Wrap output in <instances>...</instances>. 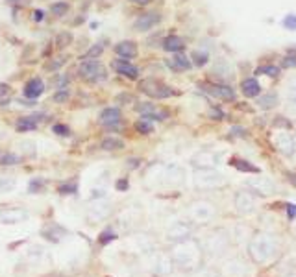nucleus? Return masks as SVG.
<instances>
[{"label": "nucleus", "mask_w": 296, "mask_h": 277, "mask_svg": "<svg viewBox=\"0 0 296 277\" xmlns=\"http://www.w3.org/2000/svg\"><path fill=\"white\" fill-rule=\"evenodd\" d=\"M170 259L174 262V266L183 270V272H195L197 268L204 264V247L198 242L197 238H187L183 242L172 244Z\"/></svg>", "instance_id": "obj_1"}, {"label": "nucleus", "mask_w": 296, "mask_h": 277, "mask_svg": "<svg viewBox=\"0 0 296 277\" xmlns=\"http://www.w3.org/2000/svg\"><path fill=\"white\" fill-rule=\"evenodd\" d=\"M248 257L254 264H266L272 261L278 251L276 238L268 233H254L248 240Z\"/></svg>", "instance_id": "obj_2"}, {"label": "nucleus", "mask_w": 296, "mask_h": 277, "mask_svg": "<svg viewBox=\"0 0 296 277\" xmlns=\"http://www.w3.org/2000/svg\"><path fill=\"white\" fill-rule=\"evenodd\" d=\"M202 247H204V253L211 255V257H224L228 251H230V246H231V235L228 233L226 229L217 228L213 231H209L204 238V242H200Z\"/></svg>", "instance_id": "obj_3"}, {"label": "nucleus", "mask_w": 296, "mask_h": 277, "mask_svg": "<svg viewBox=\"0 0 296 277\" xmlns=\"http://www.w3.org/2000/svg\"><path fill=\"white\" fill-rule=\"evenodd\" d=\"M187 215L193 224H209L217 216V207L209 200H195L189 205Z\"/></svg>", "instance_id": "obj_4"}, {"label": "nucleus", "mask_w": 296, "mask_h": 277, "mask_svg": "<svg viewBox=\"0 0 296 277\" xmlns=\"http://www.w3.org/2000/svg\"><path fill=\"white\" fill-rule=\"evenodd\" d=\"M193 181L198 190H213V188H220L226 185V178L215 169L197 170L193 176Z\"/></svg>", "instance_id": "obj_5"}, {"label": "nucleus", "mask_w": 296, "mask_h": 277, "mask_svg": "<svg viewBox=\"0 0 296 277\" xmlns=\"http://www.w3.org/2000/svg\"><path fill=\"white\" fill-rule=\"evenodd\" d=\"M156 174V183L159 185H167V187H178L185 181V172L180 169L178 165H159L154 167Z\"/></svg>", "instance_id": "obj_6"}, {"label": "nucleus", "mask_w": 296, "mask_h": 277, "mask_svg": "<svg viewBox=\"0 0 296 277\" xmlns=\"http://www.w3.org/2000/svg\"><path fill=\"white\" fill-rule=\"evenodd\" d=\"M139 89L143 91L145 94H148L150 98H156V100H165V98H170V96H176L178 91H174L172 87L165 85L163 81H159L156 78H147L143 79L139 83Z\"/></svg>", "instance_id": "obj_7"}, {"label": "nucleus", "mask_w": 296, "mask_h": 277, "mask_svg": "<svg viewBox=\"0 0 296 277\" xmlns=\"http://www.w3.org/2000/svg\"><path fill=\"white\" fill-rule=\"evenodd\" d=\"M80 76L89 83H99L108 78V70L99 60H83L80 65Z\"/></svg>", "instance_id": "obj_8"}, {"label": "nucleus", "mask_w": 296, "mask_h": 277, "mask_svg": "<svg viewBox=\"0 0 296 277\" xmlns=\"http://www.w3.org/2000/svg\"><path fill=\"white\" fill-rule=\"evenodd\" d=\"M233 205L241 216H250L257 211V196L250 190H237L233 196Z\"/></svg>", "instance_id": "obj_9"}, {"label": "nucleus", "mask_w": 296, "mask_h": 277, "mask_svg": "<svg viewBox=\"0 0 296 277\" xmlns=\"http://www.w3.org/2000/svg\"><path fill=\"white\" fill-rule=\"evenodd\" d=\"M245 187H247L252 194L263 196V198L276 192L274 181L270 178H266V176H261V174H256V178H248L247 181H245Z\"/></svg>", "instance_id": "obj_10"}, {"label": "nucleus", "mask_w": 296, "mask_h": 277, "mask_svg": "<svg viewBox=\"0 0 296 277\" xmlns=\"http://www.w3.org/2000/svg\"><path fill=\"white\" fill-rule=\"evenodd\" d=\"M193 231H195V226H193V222L189 220H178L174 222L170 228L167 229V233H165V238H167V242L170 244H178V242H183V240H187V238L193 237Z\"/></svg>", "instance_id": "obj_11"}, {"label": "nucleus", "mask_w": 296, "mask_h": 277, "mask_svg": "<svg viewBox=\"0 0 296 277\" xmlns=\"http://www.w3.org/2000/svg\"><path fill=\"white\" fill-rule=\"evenodd\" d=\"M272 142H274L278 152L281 155H285V157H293L296 154V138L291 133V129H280V131H276Z\"/></svg>", "instance_id": "obj_12"}, {"label": "nucleus", "mask_w": 296, "mask_h": 277, "mask_svg": "<svg viewBox=\"0 0 296 277\" xmlns=\"http://www.w3.org/2000/svg\"><path fill=\"white\" fill-rule=\"evenodd\" d=\"M218 163H220V155L213 150H200L191 157V165L197 170L217 169Z\"/></svg>", "instance_id": "obj_13"}, {"label": "nucleus", "mask_w": 296, "mask_h": 277, "mask_svg": "<svg viewBox=\"0 0 296 277\" xmlns=\"http://www.w3.org/2000/svg\"><path fill=\"white\" fill-rule=\"evenodd\" d=\"M202 89L206 91L207 94H211L213 98H218V100H226V102H235V89L228 83H202L200 85Z\"/></svg>", "instance_id": "obj_14"}, {"label": "nucleus", "mask_w": 296, "mask_h": 277, "mask_svg": "<svg viewBox=\"0 0 296 277\" xmlns=\"http://www.w3.org/2000/svg\"><path fill=\"white\" fill-rule=\"evenodd\" d=\"M161 22V15L158 11H148V13H143L139 15L135 22H133V30L135 31H148L152 30L154 26H158Z\"/></svg>", "instance_id": "obj_15"}, {"label": "nucleus", "mask_w": 296, "mask_h": 277, "mask_svg": "<svg viewBox=\"0 0 296 277\" xmlns=\"http://www.w3.org/2000/svg\"><path fill=\"white\" fill-rule=\"evenodd\" d=\"M28 218V213L20 207L0 209V224H19Z\"/></svg>", "instance_id": "obj_16"}, {"label": "nucleus", "mask_w": 296, "mask_h": 277, "mask_svg": "<svg viewBox=\"0 0 296 277\" xmlns=\"http://www.w3.org/2000/svg\"><path fill=\"white\" fill-rule=\"evenodd\" d=\"M165 63H167V67L172 70V72H185V70H189L191 67H193L191 58H187V56L181 54V52L172 54V58H168Z\"/></svg>", "instance_id": "obj_17"}, {"label": "nucleus", "mask_w": 296, "mask_h": 277, "mask_svg": "<svg viewBox=\"0 0 296 277\" xmlns=\"http://www.w3.org/2000/svg\"><path fill=\"white\" fill-rule=\"evenodd\" d=\"M100 124L106 126V128H117L122 120V113L118 108H106L102 113H100Z\"/></svg>", "instance_id": "obj_18"}, {"label": "nucleus", "mask_w": 296, "mask_h": 277, "mask_svg": "<svg viewBox=\"0 0 296 277\" xmlns=\"http://www.w3.org/2000/svg\"><path fill=\"white\" fill-rule=\"evenodd\" d=\"M113 69L117 70V74L120 76H124V78L128 79H137L139 78V69L135 65H132L130 60H122V58H118V60L113 61Z\"/></svg>", "instance_id": "obj_19"}, {"label": "nucleus", "mask_w": 296, "mask_h": 277, "mask_svg": "<svg viewBox=\"0 0 296 277\" xmlns=\"http://www.w3.org/2000/svg\"><path fill=\"white\" fill-rule=\"evenodd\" d=\"M224 274L230 277H245L248 274V268L239 257H233L224 262Z\"/></svg>", "instance_id": "obj_20"}, {"label": "nucleus", "mask_w": 296, "mask_h": 277, "mask_svg": "<svg viewBox=\"0 0 296 277\" xmlns=\"http://www.w3.org/2000/svg\"><path fill=\"white\" fill-rule=\"evenodd\" d=\"M115 54H117L118 58H122V60H132V58H135L139 54L137 43H133V41H120V43L115 45Z\"/></svg>", "instance_id": "obj_21"}, {"label": "nucleus", "mask_w": 296, "mask_h": 277, "mask_svg": "<svg viewBox=\"0 0 296 277\" xmlns=\"http://www.w3.org/2000/svg\"><path fill=\"white\" fill-rule=\"evenodd\" d=\"M256 106L263 111H270V109L280 106V96H278V92H272V91L265 92V94H259L256 100Z\"/></svg>", "instance_id": "obj_22"}, {"label": "nucleus", "mask_w": 296, "mask_h": 277, "mask_svg": "<svg viewBox=\"0 0 296 277\" xmlns=\"http://www.w3.org/2000/svg\"><path fill=\"white\" fill-rule=\"evenodd\" d=\"M43 92H45V83H43V79L41 78H32L28 83L24 85V96L30 100L39 98Z\"/></svg>", "instance_id": "obj_23"}, {"label": "nucleus", "mask_w": 296, "mask_h": 277, "mask_svg": "<svg viewBox=\"0 0 296 277\" xmlns=\"http://www.w3.org/2000/svg\"><path fill=\"white\" fill-rule=\"evenodd\" d=\"M241 92L247 98H257L261 94V85L256 78H245L241 81Z\"/></svg>", "instance_id": "obj_24"}, {"label": "nucleus", "mask_w": 296, "mask_h": 277, "mask_svg": "<svg viewBox=\"0 0 296 277\" xmlns=\"http://www.w3.org/2000/svg\"><path fill=\"white\" fill-rule=\"evenodd\" d=\"M161 46H163V50L170 52V54H178V52H183L185 41L181 39L180 35H167L161 43Z\"/></svg>", "instance_id": "obj_25"}, {"label": "nucleus", "mask_w": 296, "mask_h": 277, "mask_svg": "<svg viewBox=\"0 0 296 277\" xmlns=\"http://www.w3.org/2000/svg\"><path fill=\"white\" fill-rule=\"evenodd\" d=\"M172 270H174V262L170 255H161L154 264V274H158V276H168Z\"/></svg>", "instance_id": "obj_26"}, {"label": "nucleus", "mask_w": 296, "mask_h": 277, "mask_svg": "<svg viewBox=\"0 0 296 277\" xmlns=\"http://www.w3.org/2000/svg\"><path fill=\"white\" fill-rule=\"evenodd\" d=\"M230 165H231V167H235L239 172H247V174H261V170L257 169L256 165H252L250 161H245V159L231 157V159H230Z\"/></svg>", "instance_id": "obj_27"}, {"label": "nucleus", "mask_w": 296, "mask_h": 277, "mask_svg": "<svg viewBox=\"0 0 296 277\" xmlns=\"http://www.w3.org/2000/svg\"><path fill=\"white\" fill-rule=\"evenodd\" d=\"M41 120V115H32V117H22L17 120V131H32L37 128V122Z\"/></svg>", "instance_id": "obj_28"}, {"label": "nucleus", "mask_w": 296, "mask_h": 277, "mask_svg": "<svg viewBox=\"0 0 296 277\" xmlns=\"http://www.w3.org/2000/svg\"><path fill=\"white\" fill-rule=\"evenodd\" d=\"M109 213H111V207H109L108 203H104V201H97L95 207H91L89 216H91V220H104V218L109 216Z\"/></svg>", "instance_id": "obj_29"}, {"label": "nucleus", "mask_w": 296, "mask_h": 277, "mask_svg": "<svg viewBox=\"0 0 296 277\" xmlns=\"http://www.w3.org/2000/svg\"><path fill=\"white\" fill-rule=\"evenodd\" d=\"M280 72H281V67H276V65H272V63L259 65L256 69L257 76H268V78H280Z\"/></svg>", "instance_id": "obj_30"}, {"label": "nucleus", "mask_w": 296, "mask_h": 277, "mask_svg": "<svg viewBox=\"0 0 296 277\" xmlns=\"http://www.w3.org/2000/svg\"><path fill=\"white\" fill-rule=\"evenodd\" d=\"M100 148L106 150V152H115V150H122L124 148V142L120 140L118 137H106L102 140Z\"/></svg>", "instance_id": "obj_31"}, {"label": "nucleus", "mask_w": 296, "mask_h": 277, "mask_svg": "<svg viewBox=\"0 0 296 277\" xmlns=\"http://www.w3.org/2000/svg\"><path fill=\"white\" fill-rule=\"evenodd\" d=\"M191 61H193V65H197V67H204L209 63V54H207V50H193L191 52Z\"/></svg>", "instance_id": "obj_32"}, {"label": "nucleus", "mask_w": 296, "mask_h": 277, "mask_svg": "<svg viewBox=\"0 0 296 277\" xmlns=\"http://www.w3.org/2000/svg\"><path fill=\"white\" fill-rule=\"evenodd\" d=\"M191 277H220V272L213 266H202L197 268L195 272H191Z\"/></svg>", "instance_id": "obj_33"}, {"label": "nucleus", "mask_w": 296, "mask_h": 277, "mask_svg": "<svg viewBox=\"0 0 296 277\" xmlns=\"http://www.w3.org/2000/svg\"><path fill=\"white\" fill-rule=\"evenodd\" d=\"M135 129H137V133H141V135H150L154 131V124L147 119H139L135 122Z\"/></svg>", "instance_id": "obj_34"}, {"label": "nucleus", "mask_w": 296, "mask_h": 277, "mask_svg": "<svg viewBox=\"0 0 296 277\" xmlns=\"http://www.w3.org/2000/svg\"><path fill=\"white\" fill-rule=\"evenodd\" d=\"M19 163H20V155H17V154L6 152V154H2V155H0V165H4V167L19 165Z\"/></svg>", "instance_id": "obj_35"}, {"label": "nucleus", "mask_w": 296, "mask_h": 277, "mask_svg": "<svg viewBox=\"0 0 296 277\" xmlns=\"http://www.w3.org/2000/svg\"><path fill=\"white\" fill-rule=\"evenodd\" d=\"M69 2H54L52 6H50V11H52V15H56V17H63L67 11H69Z\"/></svg>", "instance_id": "obj_36"}, {"label": "nucleus", "mask_w": 296, "mask_h": 277, "mask_svg": "<svg viewBox=\"0 0 296 277\" xmlns=\"http://www.w3.org/2000/svg\"><path fill=\"white\" fill-rule=\"evenodd\" d=\"M56 45H58L59 48H65V46L72 45V33H70V31H61V33H58Z\"/></svg>", "instance_id": "obj_37"}, {"label": "nucleus", "mask_w": 296, "mask_h": 277, "mask_svg": "<svg viewBox=\"0 0 296 277\" xmlns=\"http://www.w3.org/2000/svg\"><path fill=\"white\" fill-rule=\"evenodd\" d=\"M102 52H104V45H102V43H97V45H93V46L85 52L83 60H97Z\"/></svg>", "instance_id": "obj_38"}, {"label": "nucleus", "mask_w": 296, "mask_h": 277, "mask_svg": "<svg viewBox=\"0 0 296 277\" xmlns=\"http://www.w3.org/2000/svg\"><path fill=\"white\" fill-rule=\"evenodd\" d=\"M272 126H274V128H280V129H291L293 128V122L287 120L283 115H278V117H274V120H272Z\"/></svg>", "instance_id": "obj_39"}, {"label": "nucleus", "mask_w": 296, "mask_h": 277, "mask_svg": "<svg viewBox=\"0 0 296 277\" xmlns=\"http://www.w3.org/2000/svg\"><path fill=\"white\" fill-rule=\"evenodd\" d=\"M15 188V179L11 176H6V178H0V192H10Z\"/></svg>", "instance_id": "obj_40"}, {"label": "nucleus", "mask_w": 296, "mask_h": 277, "mask_svg": "<svg viewBox=\"0 0 296 277\" xmlns=\"http://www.w3.org/2000/svg\"><path fill=\"white\" fill-rule=\"evenodd\" d=\"M281 26L285 30H291V31H296V15L291 13V15H285V19L281 20Z\"/></svg>", "instance_id": "obj_41"}, {"label": "nucleus", "mask_w": 296, "mask_h": 277, "mask_svg": "<svg viewBox=\"0 0 296 277\" xmlns=\"http://www.w3.org/2000/svg\"><path fill=\"white\" fill-rule=\"evenodd\" d=\"M287 96L291 102H296V76L289 78V81H287Z\"/></svg>", "instance_id": "obj_42"}, {"label": "nucleus", "mask_w": 296, "mask_h": 277, "mask_svg": "<svg viewBox=\"0 0 296 277\" xmlns=\"http://www.w3.org/2000/svg\"><path fill=\"white\" fill-rule=\"evenodd\" d=\"M207 117L211 120H224L226 119V115H224V111L220 108H217V106H211L209 108V113H207Z\"/></svg>", "instance_id": "obj_43"}, {"label": "nucleus", "mask_w": 296, "mask_h": 277, "mask_svg": "<svg viewBox=\"0 0 296 277\" xmlns=\"http://www.w3.org/2000/svg\"><path fill=\"white\" fill-rule=\"evenodd\" d=\"M281 69H295L296 67V54H287L285 58L281 60Z\"/></svg>", "instance_id": "obj_44"}, {"label": "nucleus", "mask_w": 296, "mask_h": 277, "mask_svg": "<svg viewBox=\"0 0 296 277\" xmlns=\"http://www.w3.org/2000/svg\"><path fill=\"white\" fill-rule=\"evenodd\" d=\"M69 100V89H65V87H61V89L54 94V102L56 104H63V102H67Z\"/></svg>", "instance_id": "obj_45"}, {"label": "nucleus", "mask_w": 296, "mask_h": 277, "mask_svg": "<svg viewBox=\"0 0 296 277\" xmlns=\"http://www.w3.org/2000/svg\"><path fill=\"white\" fill-rule=\"evenodd\" d=\"M52 131L56 133V135H59V137H69L70 135V129L65 126V124H56L54 128H52Z\"/></svg>", "instance_id": "obj_46"}, {"label": "nucleus", "mask_w": 296, "mask_h": 277, "mask_svg": "<svg viewBox=\"0 0 296 277\" xmlns=\"http://www.w3.org/2000/svg\"><path fill=\"white\" fill-rule=\"evenodd\" d=\"M76 190H78V185L76 183H65V185L59 187V192L61 194H74Z\"/></svg>", "instance_id": "obj_47"}, {"label": "nucleus", "mask_w": 296, "mask_h": 277, "mask_svg": "<svg viewBox=\"0 0 296 277\" xmlns=\"http://www.w3.org/2000/svg\"><path fill=\"white\" fill-rule=\"evenodd\" d=\"M65 61H67L65 58H56L54 61L47 63V65H45V69H47V70H56V69H59V67H61V65H63Z\"/></svg>", "instance_id": "obj_48"}, {"label": "nucleus", "mask_w": 296, "mask_h": 277, "mask_svg": "<svg viewBox=\"0 0 296 277\" xmlns=\"http://www.w3.org/2000/svg\"><path fill=\"white\" fill-rule=\"evenodd\" d=\"M230 133L235 135V137H247V131H245V128H241V126H233V128L230 129Z\"/></svg>", "instance_id": "obj_49"}, {"label": "nucleus", "mask_w": 296, "mask_h": 277, "mask_svg": "<svg viewBox=\"0 0 296 277\" xmlns=\"http://www.w3.org/2000/svg\"><path fill=\"white\" fill-rule=\"evenodd\" d=\"M41 187H43V181L41 179H35V181L30 183V192H37Z\"/></svg>", "instance_id": "obj_50"}, {"label": "nucleus", "mask_w": 296, "mask_h": 277, "mask_svg": "<svg viewBox=\"0 0 296 277\" xmlns=\"http://www.w3.org/2000/svg\"><path fill=\"white\" fill-rule=\"evenodd\" d=\"M113 238H115V235H113L111 231H106V233H102V238H100V242H102V244H106V242L113 240Z\"/></svg>", "instance_id": "obj_51"}, {"label": "nucleus", "mask_w": 296, "mask_h": 277, "mask_svg": "<svg viewBox=\"0 0 296 277\" xmlns=\"http://www.w3.org/2000/svg\"><path fill=\"white\" fill-rule=\"evenodd\" d=\"M285 178H287V181L293 185V187H296V174H295V172H285Z\"/></svg>", "instance_id": "obj_52"}, {"label": "nucleus", "mask_w": 296, "mask_h": 277, "mask_svg": "<svg viewBox=\"0 0 296 277\" xmlns=\"http://www.w3.org/2000/svg\"><path fill=\"white\" fill-rule=\"evenodd\" d=\"M32 19L37 20V22H41V20L45 19V13H43L41 10H35V11H33V15H32Z\"/></svg>", "instance_id": "obj_53"}, {"label": "nucleus", "mask_w": 296, "mask_h": 277, "mask_svg": "<svg viewBox=\"0 0 296 277\" xmlns=\"http://www.w3.org/2000/svg\"><path fill=\"white\" fill-rule=\"evenodd\" d=\"M287 215L289 218H296V205H287Z\"/></svg>", "instance_id": "obj_54"}, {"label": "nucleus", "mask_w": 296, "mask_h": 277, "mask_svg": "<svg viewBox=\"0 0 296 277\" xmlns=\"http://www.w3.org/2000/svg\"><path fill=\"white\" fill-rule=\"evenodd\" d=\"M117 188H118V190H126V188H128V181H126V179H120V181H117Z\"/></svg>", "instance_id": "obj_55"}, {"label": "nucleus", "mask_w": 296, "mask_h": 277, "mask_svg": "<svg viewBox=\"0 0 296 277\" xmlns=\"http://www.w3.org/2000/svg\"><path fill=\"white\" fill-rule=\"evenodd\" d=\"M132 4H137V6H148L152 0H130Z\"/></svg>", "instance_id": "obj_56"}, {"label": "nucleus", "mask_w": 296, "mask_h": 277, "mask_svg": "<svg viewBox=\"0 0 296 277\" xmlns=\"http://www.w3.org/2000/svg\"><path fill=\"white\" fill-rule=\"evenodd\" d=\"M128 163H130V169H135V167H139L141 161H139V159H130Z\"/></svg>", "instance_id": "obj_57"}, {"label": "nucleus", "mask_w": 296, "mask_h": 277, "mask_svg": "<svg viewBox=\"0 0 296 277\" xmlns=\"http://www.w3.org/2000/svg\"><path fill=\"white\" fill-rule=\"evenodd\" d=\"M287 277H296V276H287Z\"/></svg>", "instance_id": "obj_58"}]
</instances>
